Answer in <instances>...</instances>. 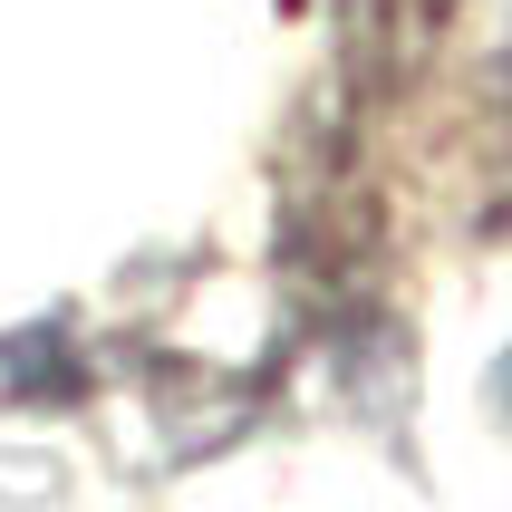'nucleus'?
<instances>
[]
</instances>
